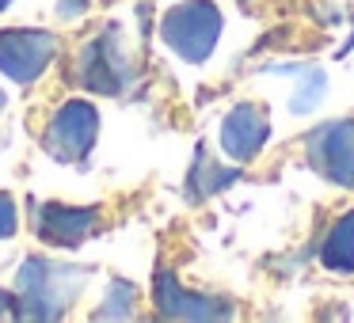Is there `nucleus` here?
Returning a JSON list of instances; mask_svg holds the SVG:
<instances>
[{"label": "nucleus", "mask_w": 354, "mask_h": 323, "mask_svg": "<svg viewBox=\"0 0 354 323\" xmlns=\"http://www.w3.org/2000/svg\"><path fill=\"white\" fill-rule=\"evenodd\" d=\"M88 282V270L80 266H62L50 259H27L19 266V308L16 312L24 320H54L62 315L73 300L80 297Z\"/></svg>", "instance_id": "1"}, {"label": "nucleus", "mask_w": 354, "mask_h": 323, "mask_svg": "<svg viewBox=\"0 0 354 323\" xmlns=\"http://www.w3.org/2000/svg\"><path fill=\"white\" fill-rule=\"evenodd\" d=\"M160 39L183 61L202 65L221 39V12L209 0H183L160 19Z\"/></svg>", "instance_id": "2"}, {"label": "nucleus", "mask_w": 354, "mask_h": 323, "mask_svg": "<svg viewBox=\"0 0 354 323\" xmlns=\"http://www.w3.org/2000/svg\"><path fill=\"white\" fill-rule=\"evenodd\" d=\"M308 164L320 179L331 186L354 190V122L351 118H335V122H320L305 141Z\"/></svg>", "instance_id": "3"}, {"label": "nucleus", "mask_w": 354, "mask_h": 323, "mask_svg": "<svg viewBox=\"0 0 354 323\" xmlns=\"http://www.w3.org/2000/svg\"><path fill=\"white\" fill-rule=\"evenodd\" d=\"M130 77H133V69H130V57H126L122 42H118V27H107L100 39H92L84 50H80L77 80L88 88V92L118 95V92H126Z\"/></svg>", "instance_id": "4"}, {"label": "nucleus", "mask_w": 354, "mask_h": 323, "mask_svg": "<svg viewBox=\"0 0 354 323\" xmlns=\"http://www.w3.org/2000/svg\"><path fill=\"white\" fill-rule=\"evenodd\" d=\"M95 133H100V115H95L92 103L73 99L65 103L54 115L46 130V153L62 164H77L88 156V148L95 145Z\"/></svg>", "instance_id": "5"}, {"label": "nucleus", "mask_w": 354, "mask_h": 323, "mask_svg": "<svg viewBox=\"0 0 354 323\" xmlns=\"http://www.w3.org/2000/svg\"><path fill=\"white\" fill-rule=\"evenodd\" d=\"M57 54V39L50 31H0V72L16 84H31L46 72Z\"/></svg>", "instance_id": "6"}, {"label": "nucleus", "mask_w": 354, "mask_h": 323, "mask_svg": "<svg viewBox=\"0 0 354 323\" xmlns=\"http://www.w3.org/2000/svg\"><path fill=\"white\" fill-rule=\"evenodd\" d=\"M270 137V110L259 103H236L221 122V153L232 164H248Z\"/></svg>", "instance_id": "7"}, {"label": "nucleus", "mask_w": 354, "mask_h": 323, "mask_svg": "<svg viewBox=\"0 0 354 323\" xmlns=\"http://www.w3.org/2000/svg\"><path fill=\"white\" fill-rule=\"evenodd\" d=\"M156 308L168 320H229L232 315V304L217 297H202V293H187L168 270L156 274Z\"/></svg>", "instance_id": "8"}, {"label": "nucleus", "mask_w": 354, "mask_h": 323, "mask_svg": "<svg viewBox=\"0 0 354 323\" xmlns=\"http://www.w3.org/2000/svg\"><path fill=\"white\" fill-rule=\"evenodd\" d=\"M92 228H95V209L39 206V213H35V232L54 247H80Z\"/></svg>", "instance_id": "9"}, {"label": "nucleus", "mask_w": 354, "mask_h": 323, "mask_svg": "<svg viewBox=\"0 0 354 323\" xmlns=\"http://www.w3.org/2000/svg\"><path fill=\"white\" fill-rule=\"evenodd\" d=\"M320 262L331 274H354V209H346L320 244Z\"/></svg>", "instance_id": "10"}, {"label": "nucleus", "mask_w": 354, "mask_h": 323, "mask_svg": "<svg viewBox=\"0 0 354 323\" xmlns=\"http://www.w3.org/2000/svg\"><path fill=\"white\" fill-rule=\"evenodd\" d=\"M229 183H236V168H221V164L214 160V156L206 153V148H198V156H194V168L191 175H187V190H191V198H209V194L225 190Z\"/></svg>", "instance_id": "11"}, {"label": "nucleus", "mask_w": 354, "mask_h": 323, "mask_svg": "<svg viewBox=\"0 0 354 323\" xmlns=\"http://www.w3.org/2000/svg\"><path fill=\"white\" fill-rule=\"evenodd\" d=\"M293 72L301 77V84L290 99V110L293 115H313V110L320 107L324 92H328V77H324L320 65H293Z\"/></svg>", "instance_id": "12"}, {"label": "nucleus", "mask_w": 354, "mask_h": 323, "mask_svg": "<svg viewBox=\"0 0 354 323\" xmlns=\"http://www.w3.org/2000/svg\"><path fill=\"white\" fill-rule=\"evenodd\" d=\"M133 285H126V282H111V289H107V300H103V308L95 315L100 320H126V315H133Z\"/></svg>", "instance_id": "13"}, {"label": "nucleus", "mask_w": 354, "mask_h": 323, "mask_svg": "<svg viewBox=\"0 0 354 323\" xmlns=\"http://www.w3.org/2000/svg\"><path fill=\"white\" fill-rule=\"evenodd\" d=\"M16 224H19L16 202H12L8 194H0V236H12V232H16Z\"/></svg>", "instance_id": "14"}, {"label": "nucleus", "mask_w": 354, "mask_h": 323, "mask_svg": "<svg viewBox=\"0 0 354 323\" xmlns=\"http://www.w3.org/2000/svg\"><path fill=\"white\" fill-rule=\"evenodd\" d=\"M84 8H88V0H62V8H57V16H62V19H77Z\"/></svg>", "instance_id": "15"}, {"label": "nucleus", "mask_w": 354, "mask_h": 323, "mask_svg": "<svg viewBox=\"0 0 354 323\" xmlns=\"http://www.w3.org/2000/svg\"><path fill=\"white\" fill-rule=\"evenodd\" d=\"M8 308H12V297H8V293H4V289H0V315L8 312Z\"/></svg>", "instance_id": "16"}, {"label": "nucleus", "mask_w": 354, "mask_h": 323, "mask_svg": "<svg viewBox=\"0 0 354 323\" xmlns=\"http://www.w3.org/2000/svg\"><path fill=\"white\" fill-rule=\"evenodd\" d=\"M8 4H12V0H0V8H8Z\"/></svg>", "instance_id": "17"}, {"label": "nucleus", "mask_w": 354, "mask_h": 323, "mask_svg": "<svg viewBox=\"0 0 354 323\" xmlns=\"http://www.w3.org/2000/svg\"><path fill=\"white\" fill-rule=\"evenodd\" d=\"M0 110H4V92H0Z\"/></svg>", "instance_id": "18"}]
</instances>
